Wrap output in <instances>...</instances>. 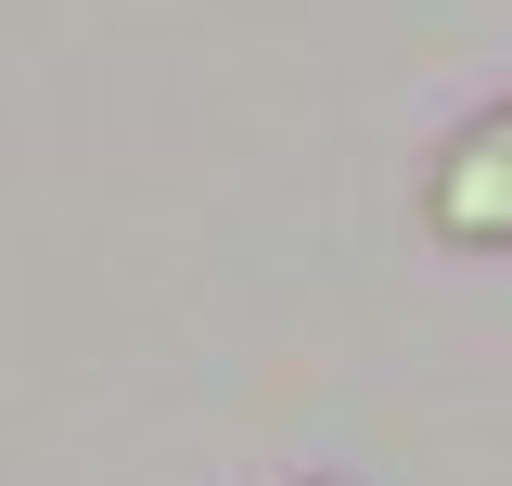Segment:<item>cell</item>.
<instances>
[{
  "label": "cell",
  "mask_w": 512,
  "mask_h": 486,
  "mask_svg": "<svg viewBox=\"0 0 512 486\" xmlns=\"http://www.w3.org/2000/svg\"><path fill=\"white\" fill-rule=\"evenodd\" d=\"M308 486H320V474H308Z\"/></svg>",
  "instance_id": "7a4b0ae2"
},
{
  "label": "cell",
  "mask_w": 512,
  "mask_h": 486,
  "mask_svg": "<svg viewBox=\"0 0 512 486\" xmlns=\"http://www.w3.org/2000/svg\"><path fill=\"white\" fill-rule=\"evenodd\" d=\"M423 231L436 243H512V103H487V116H461L436 141V167H423Z\"/></svg>",
  "instance_id": "6da1fadb"
}]
</instances>
